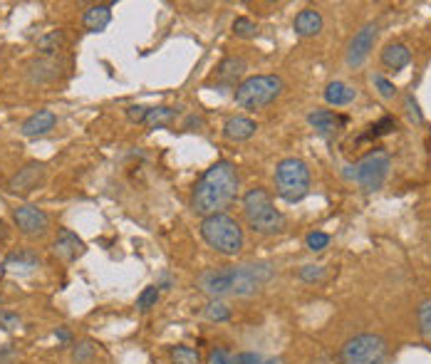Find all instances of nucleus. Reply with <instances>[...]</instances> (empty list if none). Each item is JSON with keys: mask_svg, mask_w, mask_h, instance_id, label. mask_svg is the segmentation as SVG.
Wrapping results in <instances>:
<instances>
[{"mask_svg": "<svg viewBox=\"0 0 431 364\" xmlns=\"http://www.w3.org/2000/svg\"><path fill=\"white\" fill-rule=\"evenodd\" d=\"M146 112H149V107H142V104H132V107H127V119L134 124H144V117H146Z\"/></svg>", "mask_w": 431, "mask_h": 364, "instance_id": "obj_37", "label": "nucleus"}, {"mask_svg": "<svg viewBox=\"0 0 431 364\" xmlns=\"http://www.w3.org/2000/svg\"><path fill=\"white\" fill-rule=\"evenodd\" d=\"M55 339H57V342H62V344H67L72 339V332L67 327H57L55 330Z\"/></svg>", "mask_w": 431, "mask_h": 364, "instance_id": "obj_42", "label": "nucleus"}, {"mask_svg": "<svg viewBox=\"0 0 431 364\" xmlns=\"http://www.w3.org/2000/svg\"><path fill=\"white\" fill-rule=\"evenodd\" d=\"M342 364H385L389 359V342L380 332H359L339 349Z\"/></svg>", "mask_w": 431, "mask_h": 364, "instance_id": "obj_6", "label": "nucleus"}, {"mask_svg": "<svg viewBox=\"0 0 431 364\" xmlns=\"http://www.w3.org/2000/svg\"><path fill=\"white\" fill-rule=\"evenodd\" d=\"M282 92H285V82L280 75H256L238 84L233 99L243 109H263L275 102Z\"/></svg>", "mask_w": 431, "mask_h": 364, "instance_id": "obj_5", "label": "nucleus"}, {"mask_svg": "<svg viewBox=\"0 0 431 364\" xmlns=\"http://www.w3.org/2000/svg\"><path fill=\"white\" fill-rule=\"evenodd\" d=\"M109 23H112V6H107V3L89 6L82 15V25L87 32H104Z\"/></svg>", "mask_w": 431, "mask_h": 364, "instance_id": "obj_20", "label": "nucleus"}, {"mask_svg": "<svg viewBox=\"0 0 431 364\" xmlns=\"http://www.w3.org/2000/svg\"><path fill=\"white\" fill-rule=\"evenodd\" d=\"M404 109H406V114H409L411 122H414V124H424V114H421L419 102L414 99V94H406V97H404Z\"/></svg>", "mask_w": 431, "mask_h": 364, "instance_id": "obj_34", "label": "nucleus"}, {"mask_svg": "<svg viewBox=\"0 0 431 364\" xmlns=\"http://www.w3.org/2000/svg\"><path fill=\"white\" fill-rule=\"evenodd\" d=\"M256 23L251 20V18L241 15L233 20V35L236 37H243V40H251V37H256Z\"/></svg>", "mask_w": 431, "mask_h": 364, "instance_id": "obj_30", "label": "nucleus"}, {"mask_svg": "<svg viewBox=\"0 0 431 364\" xmlns=\"http://www.w3.org/2000/svg\"><path fill=\"white\" fill-rule=\"evenodd\" d=\"M55 127H57V114L52 112V109H37L35 114H30V117L20 124V134L25 139H37V137L50 134Z\"/></svg>", "mask_w": 431, "mask_h": 364, "instance_id": "obj_15", "label": "nucleus"}, {"mask_svg": "<svg viewBox=\"0 0 431 364\" xmlns=\"http://www.w3.org/2000/svg\"><path fill=\"white\" fill-rule=\"evenodd\" d=\"M323 27H325V18L318 8H303L293 20V30H295V35H300V37L320 35Z\"/></svg>", "mask_w": 431, "mask_h": 364, "instance_id": "obj_18", "label": "nucleus"}, {"mask_svg": "<svg viewBox=\"0 0 431 364\" xmlns=\"http://www.w3.org/2000/svg\"><path fill=\"white\" fill-rule=\"evenodd\" d=\"M169 359L174 364H204L201 352L189 347V344H174V347L169 349Z\"/></svg>", "mask_w": 431, "mask_h": 364, "instance_id": "obj_25", "label": "nucleus"}, {"mask_svg": "<svg viewBox=\"0 0 431 364\" xmlns=\"http://www.w3.org/2000/svg\"><path fill=\"white\" fill-rule=\"evenodd\" d=\"M67 45V35L65 30H50L45 32L42 37H37V52H40L42 57H55L60 50H65Z\"/></svg>", "mask_w": 431, "mask_h": 364, "instance_id": "obj_23", "label": "nucleus"}, {"mask_svg": "<svg viewBox=\"0 0 431 364\" xmlns=\"http://www.w3.org/2000/svg\"><path fill=\"white\" fill-rule=\"evenodd\" d=\"M94 354H97V344H94L92 339H82V342H77L72 347V362L89 364L94 359Z\"/></svg>", "mask_w": 431, "mask_h": 364, "instance_id": "obj_28", "label": "nucleus"}, {"mask_svg": "<svg viewBox=\"0 0 431 364\" xmlns=\"http://www.w3.org/2000/svg\"><path fill=\"white\" fill-rule=\"evenodd\" d=\"M330 233H323V231H313V233H308V238H305V246H308V251H313V253H320V251H325V248L330 246Z\"/></svg>", "mask_w": 431, "mask_h": 364, "instance_id": "obj_33", "label": "nucleus"}, {"mask_svg": "<svg viewBox=\"0 0 431 364\" xmlns=\"http://www.w3.org/2000/svg\"><path fill=\"white\" fill-rule=\"evenodd\" d=\"M42 181H45V164L30 161V164L18 169L15 174L8 179L6 189H8V194H13V196H30Z\"/></svg>", "mask_w": 431, "mask_h": 364, "instance_id": "obj_11", "label": "nucleus"}, {"mask_svg": "<svg viewBox=\"0 0 431 364\" xmlns=\"http://www.w3.org/2000/svg\"><path fill=\"white\" fill-rule=\"evenodd\" d=\"M25 77L32 84H52L60 77V65H57L55 57H35V60L27 62Z\"/></svg>", "mask_w": 431, "mask_h": 364, "instance_id": "obj_16", "label": "nucleus"}, {"mask_svg": "<svg viewBox=\"0 0 431 364\" xmlns=\"http://www.w3.org/2000/svg\"><path fill=\"white\" fill-rule=\"evenodd\" d=\"M233 364H266V359L256 352H238L233 357Z\"/></svg>", "mask_w": 431, "mask_h": 364, "instance_id": "obj_38", "label": "nucleus"}, {"mask_svg": "<svg viewBox=\"0 0 431 364\" xmlns=\"http://www.w3.org/2000/svg\"><path fill=\"white\" fill-rule=\"evenodd\" d=\"M394 129H396V119L389 117V114L382 117L380 122L372 124V134H375V137H385V134H392Z\"/></svg>", "mask_w": 431, "mask_h": 364, "instance_id": "obj_35", "label": "nucleus"}, {"mask_svg": "<svg viewBox=\"0 0 431 364\" xmlns=\"http://www.w3.org/2000/svg\"><path fill=\"white\" fill-rule=\"evenodd\" d=\"M13 223L25 238H42L50 231V215L32 203L13 208Z\"/></svg>", "mask_w": 431, "mask_h": 364, "instance_id": "obj_10", "label": "nucleus"}, {"mask_svg": "<svg viewBox=\"0 0 431 364\" xmlns=\"http://www.w3.org/2000/svg\"><path fill=\"white\" fill-rule=\"evenodd\" d=\"M199 233L206 246L226 258L238 256L243 251V246H246V236H243L241 223L228 213H213L201 218Z\"/></svg>", "mask_w": 431, "mask_h": 364, "instance_id": "obj_3", "label": "nucleus"}, {"mask_svg": "<svg viewBox=\"0 0 431 364\" xmlns=\"http://www.w3.org/2000/svg\"><path fill=\"white\" fill-rule=\"evenodd\" d=\"M159 298H161V290L156 285H146L142 290V293L137 295V310L142 315H146V313H151V310L156 308V303H159Z\"/></svg>", "mask_w": 431, "mask_h": 364, "instance_id": "obj_26", "label": "nucleus"}, {"mask_svg": "<svg viewBox=\"0 0 431 364\" xmlns=\"http://www.w3.org/2000/svg\"><path fill=\"white\" fill-rule=\"evenodd\" d=\"M308 122L323 139H335L339 134V129H342L344 117L335 114L332 109H313L308 114Z\"/></svg>", "mask_w": 431, "mask_h": 364, "instance_id": "obj_17", "label": "nucleus"}, {"mask_svg": "<svg viewBox=\"0 0 431 364\" xmlns=\"http://www.w3.org/2000/svg\"><path fill=\"white\" fill-rule=\"evenodd\" d=\"M243 215L253 233L258 236H277L285 231L287 218L275 208L273 196L263 186H253L243 196Z\"/></svg>", "mask_w": 431, "mask_h": 364, "instance_id": "obj_2", "label": "nucleus"}, {"mask_svg": "<svg viewBox=\"0 0 431 364\" xmlns=\"http://www.w3.org/2000/svg\"><path fill=\"white\" fill-rule=\"evenodd\" d=\"M377 35H380V25H377L375 20L367 23V25H362L357 32H354V37L349 40V45H347V55H344L347 67L357 70V67L365 65L367 57H370L372 50H375Z\"/></svg>", "mask_w": 431, "mask_h": 364, "instance_id": "obj_9", "label": "nucleus"}, {"mask_svg": "<svg viewBox=\"0 0 431 364\" xmlns=\"http://www.w3.org/2000/svg\"><path fill=\"white\" fill-rule=\"evenodd\" d=\"M372 82H375V89H377V92H380V97H382V99H387V102H389V99H394V97H396V87H394V82H392V80H387L385 75H375V77H372Z\"/></svg>", "mask_w": 431, "mask_h": 364, "instance_id": "obj_32", "label": "nucleus"}, {"mask_svg": "<svg viewBox=\"0 0 431 364\" xmlns=\"http://www.w3.org/2000/svg\"><path fill=\"white\" fill-rule=\"evenodd\" d=\"M18 359V352L13 344H3L0 347V364H13Z\"/></svg>", "mask_w": 431, "mask_h": 364, "instance_id": "obj_40", "label": "nucleus"}, {"mask_svg": "<svg viewBox=\"0 0 431 364\" xmlns=\"http://www.w3.org/2000/svg\"><path fill=\"white\" fill-rule=\"evenodd\" d=\"M416 322H419V332L426 342H431V300H421L416 308Z\"/></svg>", "mask_w": 431, "mask_h": 364, "instance_id": "obj_29", "label": "nucleus"}, {"mask_svg": "<svg viewBox=\"0 0 431 364\" xmlns=\"http://www.w3.org/2000/svg\"><path fill=\"white\" fill-rule=\"evenodd\" d=\"M176 117H179V109H174V107H149V112L144 117V124L149 129L169 127Z\"/></svg>", "mask_w": 431, "mask_h": 364, "instance_id": "obj_24", "label": "nucleus"}, {"mask_svg": "<svg viewBox=\"0 0 431 364\" xmlns=\"http://www.w3.org/2000/svg\"><path fill=\"white\" fill-rule=\"evenodd\" d=\"M204 318L208 322H228L231 320V308L223 300H208V305L204 308Z\"/></svg>", "mask_w": 431, "mask_h": 364, "instance_id": "obj_27", "label": "nucleus"}, {"mask_svg": "<svg viewBox=\"0 0 431 364\" xmlns=\"http://www.w3.org/2000/svg\"><path fill=\"white\" fill-rule=\"evenodd\" d=\"M85 251H87L85 241L75 231H70V228H60L55 241H52V253L65 263H75L77 258L85 256Z\"/></svg>", "mask_w": 431, "mask_h": 364, "instance_id": "obj_12", "label": "nucleus"}, {"mask_svg": "<svg viewBox=\"0 0 431 364\" xmlns=\"http://www.w3.org/2000/svg\"><path fill=\"white\" fill-rule=\"evenodd\" d=\"M258 132V124L253 122L251 117H243V114H238V117H228L226 122H223V137L228 139V142H248L251 137H256Z\"/></svg>", "mask_w": 431, "mask_h": 364, "instance_id": "obj_19", "label": "nucleus"}, {"mask_svg": "<svg viewBox=\"0 0 431 364\" xmlns=\"http://www.w3.org/2000/svg\"><path fill=\"white\" fill-rule=\"evenodd\" d=\"M40 256H37L32 248H20V251H13L6 256L0 270L3 272H20V275H30L40 268Z\"/></svg>", "mask_w": 431, "mask_h": 364, "instance_id": "obj_13", "label": "nucleus"}, {"mask_svg": "<svg viewBox=\"0 0 431 364\" xmlns=\"http://www.w3.org/2000/svg\"><path fill=\"white\" fill-rule=\"evenodd\" d=\"M238 189H241V179H238L236 166L226 159L216 161L194 184L191 211L199 213L201 218L213 213H223V208L238 196Z\"/></svg>", "mask_w": 431, "mask_h": 364, "instance_id": "obj_1", "label": "nucleus"}, {"mask_svg": "<svg viewBox=\"0 0 431 364\" xmlns=\"http://www.w3.org/2000/svg\"><path fill=\"white\" fill-rule=\"evenodd\" d=\"M208 364H233V357L226 349H213L208 357Z\"/></svg>", "mask_w": 431, "mask_h": 364, "instance_id": "obj_39", "label": "nucleus"}, {"mask_svg": "<svg viewBox=\"0 0 431 364\" xmlns=\"http://www.w3.org/2000/svg\"><path fill=\"white\" fill-rule=\"evenodd\" d=\"M310 166L303 159L287 156L275 166V191L285 203H300L310 194Z\"/></svg>", "mask_w": 431, "mask_h": 364, "instance_id": "obj_4", "label": "nucleus"}, {"mask_svg": "<svg viewBox=\"0 0 431 364\" xmlns=\"http://www.w3.org/2000/svg\"><path fill=\"white\" fill-rule=\"evenodd\" d=\"M323 97H325V102L332 104V107H347V104H352L354 99H357V89L349 87V84L342 82V80H332V82L325 87Z\"/></svg>", "mask_w": 431, "mask_h": 364, "instance_id": "obj_22", "label": "nucleus"}, {"mask_svg": "<svg viewBox=\"0 0 431 364\" xmlns=\"http://www.w3.org/2000/svg\"><path fill=\"white\" fill-rule=\"evenodd\" d=\"M266 364H285V359H282V357H270V359H266Z\"/></svg>", "mask_w": 431, "mask_h": 364, "instance_id": "obj_44", "label": "nucleus"}, {"mask_svg": "<svg viewBox=\"0 0 431 364\" xmlns=\"http://www.w3.org/2000/svg\"><path fill=\"white\" fill-rule=\"evenodd\" d=\"M156 287H159V290H169V287H174V277H171L169 272H164V275L159 277V282H156Z\"/></svg>", "mask_w": 431, "mask_h": 364, "instance_id": "obj_43", "label": "nucleus"}, {"mask_svg": "<svg viewBox=\"0 0 431 364\" xmlns=\"http://www.w3.org/2000/svg\"><path fill=\"white\" fill-rule=\"evenodd\" d=\"M389 169H392L389 154H387L385 149H372L354 164L352 179L359 184V189L372 194V191H380L382 186H385L387 176H389Z\"/></svg>", "mask_w": 431, "mask_h": 364, "instance_id": "obj_8", "label": "nucleus"}, {"mask_svg": "<svg viewBox=\"0 0 431 364\" xmlns=\"http://www.w3.org/2000/svg\"><path fill=\"white\" fill-rule=\"evenodd\" d=\"M248 62L243 57H223L221 65L216 67V84L218 87H238L243 82Z\"/></svg>", "mask_w": 431, "mask_h": 364, "instance_id": "obj_14", "label": "nucleus"}, {"mask_svg": "<svg viewBox=\"0 0 431 364\" xmlns=\"http://www.w3.org/2000/svg\"><path fill=\"white\" fill-rule=\"evenodd\" d=\"M3 236H6V223L0 221V238H3Z\"/></svg>", "mask_w": 431, "mask_h": 364, "instance_id": "obj_45", "label": "nucleus"}, {"mask_svg": "<svg viewBox=\"0 0 431 364\" xmlns=\"http://www.w3.org/2000/svg\"><path fill=\"white\" fill-rule=\"evenodd\" d=\"M275 277V265L270 261H253L241 265H228V282H231V295L236 298H251L261 293V287Z\"/></svg>", "mask_w": 431, "mask_h": 364, "instance_id": "obj_7", "label": "nucleus"}, {"mask_svg": "<svg viewBox=\"0 0 431 364\" xmlns=\"http://www.w3.org/2000/svg\"><path fill=\"white\" fill-rule=\"evenodd\" d=\"M325 275H327L325 265H315V263H308V265H303L298 270V277L303 282H320V280H325Z\"/></svg>", "mask_w": 431, "mask_h": 364, "instance_id": "obj_31", "label": "nucleus"}, {"mask_svg": "<svg viewBox=\"0 0 431 364\" xmlns=\"http://www.w3.org/2000/svg\"><path fill=\"white\" fill-rule=\"evenodd\" d=\"M0 327L8 330V332H13V330L23 327V320L20 315L15 313H8V310H0Z\"/></svg>", "mask_w": 431, "mask_h": 364, "instance_id": "obj_36", "label": "nucleus"}, {"mask_svg": "<svg viewBox=\"0 0 431 364\" xmlns=\"http://www.w3.org/2000/svg\"><path fill=\"white\" fill-rule=\"evenodd\" d=\"M380 60H382V65H385L387 70L399 72L411 62V50L404 45V42H389V45L382 50Z\"/></svg>", "mask_w": 431, "mask_h": 364, "instance_id": "obj_21", "label": "nucleus"}, {"mask_svg": "<svg viewBox=\"0 0 431 364\" xmlns=\"http://www.w3.org/2000/svg\"><path fill=\"white\" fill-rule=\"evenodd\" d=\"M204 129V117H199V114H191L189 119L184 122V129Z\"/></svg>", "mask_w": 431, "mask_h": 364, "instance_id": "obj_41", "label": "nucleus"}]
</instances>
